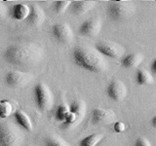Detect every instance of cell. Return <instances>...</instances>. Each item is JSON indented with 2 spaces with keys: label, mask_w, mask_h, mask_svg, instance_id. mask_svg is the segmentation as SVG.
I'll return each instance as SVG.
<instances>
[{
  "label": "cell",
  "mask_w": 156,
  "mask_h": 146,
  "mask_svg": "<svg viewBox=\"0 0 156 146\" xmlns=\"http://www.w3.org/2000/svg\"><path fill=\"white\" fill-rule=\"evenodd\" d=\"M43 49L35 42H19L10 45L3 54L4 60L16 66L34 65L42 60Z\"/></svg>",
  "instance_id": "6da1fadb"
},
{
  "label": "cell",
  "mask_w": 156,
  "mask_h": 146,
  "mask_svg": "<svg viewBox=\"0 0 156 146\" xmlns=\"http://www.w3.org/2000/svg\"><path fill=\"white\" fill-rule=\"evenodd\" d=\"M72 60L77 66L93 73H101L105 71L107 67L105 57L91 47L80 46L74 48L72 51Z\"/></svg>",
  "instance_id": "7a4b0ae2"
},
{
  "label": "cell",
  "mask_w": 156,
  "mask_h": 146,
  "mask_svg": "<svg viewBox=\"0 0 156 146\" xmlns=\"http://www.w3.org/2000/svg\"><path fill=\"white\" fill-rule=\"evenodd\" d=\"M23 134L16 126L10 122L0 124V146H20Z\"/></svg>",
  "instance_id": "3957f363"
},
{
  "label": "cell",
  "mask_w": 156,
  "mask_h": 146,
  "mask_svg": "<svg viewBox=\"0 0 156 146\" xmlns=\"http://www.w3.org/2000/svg\"><path fill=\"white\" fill-rule=\"evenodd\" d=\"M136 11L135 5L129 1H110L107 5V15L113 21H123Z\"/></svg>",
  "instance_id": "277c9868"
},
{
  "label": "cell",
  "mask_w": 156,
  "mask_h": 146,
  "mask_svg": "<svg viewBox=\"0 0 156 146\" xmlns=\"http://www.w3.org/2000/svg\"><path fill=\"white\" fill-rule=\"evenodd\" d=\"M34 100L41 111H49L53 107L54 96L50 88L45 83L40 82L34 87Z\"/></svg>",
  "instance_id": "5b68a950"
},
{
  "label": "cell",
  "mask_w": 156,
  "mask_h": 146,
  "mask_svg": "<svg viewBox=\"0 0 156 146\" xmlns=\"http://www.w3.org/2000/svg\"><path fill=\"white\" fill-rule=\"evenodd\" d=\"M96 50L100 52L104 57L113 58H122L124 55V48L119 44L112 41H99L96 43Z\"/></svg>",
  "instance_id": "8992f818"
},
{
  "label": "cell",
  "mask_w": 156,
  "mask_h": 146,
  "mask_svg": "<svg viewBox=\"0 0 156 146\" xmlns=\"http://www.w3.org/2000/svg\"><path fill=\"white\" fill-rule=\"evenodd\" d=\"M33 76L31 73L12 70L9 71L5 76V83L10 88L14 89H22L26 87L29 82H31Z\"/></svg>",
  "instance_id": "52a82bcc"
},
{
  "label": "cell",
  "mask_w": 156,
  "mask_h": 146,
  "mask_svg": "<svg viewBox=\"0 0 156 146\" xmlns=\"http://www.w3.org/2000/svg\"><path fill=\"white\" fill-rule=\"evenodd\" d=\"M52 35L58 42L68 44L73 40V31L66 23H56L52 26Z\"/></svg>",
  "instance_id": "ba28073f"
},
{
  "label": "cell",
  "mask_w": 156,
  "mask_h": 146,
  "mask_svg": "<svg viewBox=\"0 0 156 146\" xmlns=\"http://www.w3.org/2000/svg\"><path fill=\"white\" fill-rule=\"evenodd\" d=\"M107 96L109 99L114 101H121L123 100L127 94H128V89L127 86L121 80H112L106 89Z\"/></svg>",
  "instance_id": "9c48e42d"
},
{
  "label": "cell",
  "mask_w": 156,
  "mask_h": 146,
  "mask_svg": "<svg viewBox=\"0 0 156 146\" xmlns=\"http://www.w3.org/2000/svg\"><path fill=\"white\" fill-rule=\"evenodd\" d=\"M101 28V21L100 18H90L83 23L78 28V32L84 37H93L100 33Z\"/></svg>",
  "instance_id": "30bf717a"
},
{
  "label": "cell",
  "mask_w": 156,
  "mask_h": 146,
  "mask_svg": "<svg viewBox=\"0 0 156 146\" xmlns=\"http://www.w3.org/2000/svg\"><path fill=\"white\" fill-rule=\"evenodd\" d=\"M116 119V116L113 111L102 109V108H94L91 112V121L94 125H105L113 123Z\"/></svg>",
  "instance_id": "8fae6325"
},
{
  "label": "cell",
  "mask_w": 156,
  "mask_h": 146,
  "mask_svg": "<svg viewBox=\"0 0 156 146\" xmlns=\"http://www.w3.org/2000/svg\"><path fill=\"white\" fill-rule=\"evenodd\" d=\"M29 9H30V12L27 19V23L34 27L41 26L45 19V13L43 9L36 4H32L31 6H29Z\"/></svg>",
  "instance_id": "7c38bea8"
},
{
  "label": "cell",
  "mask_w": 156,
  "mask_h": 146,
  "mask_svg": "<svg viewBox=\"0 0 156 146\" xmlns=\"http://www.w3.org/2000/svg\"><path fill=\"white\" fill-rule=\"evenodd\" d=\"M96 2L91 1V0H76V1H72L70 4V12L73 15L76 16H81L84 15L87 12L91 11V10L95 7Z\"/></svg>",
  "instance_id": "4fadbf2b"
},
{
  "label": "cell",
  "mask_w": 156,
  "mask_h": 146,
  "mask_svg": "<svg viewBox=\"0 0 156 146\" xmlns=\"http://www.w3.org/2000/svg\"><path fill=\"white\" fill-rule=\"evenodd\" d=\"M144 55L140 53H132L121 58V65L125 68H136L144 61Z\"/></svg>",
  "instance_id": "5bb4252c"
},
{
  "label": "cell",
  "mask_w": 156,
  "mask_h": 146,
  "mask_svg": "<svg viewBox=\"0 0 156 146\" xmlns=\"http://www.w3.org/2000/svg\"><path fill=\"white\" fill-rule=\"evenodd\" d=\"M29 12H30L29 6H27L26 4H15L12 6L11 10H10L11 17L14 19H17V21L27 19L29 15Z\"/></svg>",
  "instance_id": "9a60e30c"
},
{
  "label": "cell",
  "mask_w": 156,
  "mask_h": 146,
  "mask_svg": "<svg viewBox=\"0 0 156 146\" xmlns=\"http://www.w3.org/2000/svg\"><path fill=\"white\" fill-rule=\"evenodd\" d=\"M15 119H16L17 123L22 127L23 130L27 131H32L33 130V125L30 118L28 115L23 110H16L14 113Z\"/></svg>",
  "instance_id": "2e32d148"
},
{
  "label": "cell",
  "mask_w": 156,
  "mask_h": 146,
  "mask_svg": "<svg viewBox=\"0 0 156 146\" xmlns=\"http://www.w3.org/2000/svg\"><path fill=\"white\" fill-rule=\"evenodd\" d=\"M69 111L71 113L74 114L78 121H81L85 116V112H86V105H85V102L83 100H74L72 101L70 105H69Z\"/></svg>",
  "instance_id": "e0dca14e"
},
{
  "label": "cell",
  "mask_w": 156,
  "mask_h": 146,
  "mask_svg": "<svg viewBox=\"0 0 156 146\" xmlns=\"http://www.w3.org/2000/svg\"><path fill=\"white\" fill-rule=\"evenodd\" d=\"M136 80V83L140 86H148V85H152L154 83V78L152 74L145 69L138 70Z\"/></svg>",
  "instance_id": "ac0fdd59"
},
{
  "label": "cell",
  "mask_w": 156,
  "mask_h": 146,
  "mask_svg": "<svg viewBox=\"0 0 156 146\" xmlns=\"http://www.w3.org/2000/svg\"><path fill=\"white\" fill-rule=\"evenodd\" d=\"M104 134L100 133L89 134L82 140H80L79 146H96L101 142V140L104 138Z\"/></svg>",
  "instance_id": "d6986e66"
},
{
  "label": "cell",
  "mask_w": 156,
  "mask_h": 146,
  "mask_svg": "<svg viewBox=\"0 0 156 146\" xmlns=\"http://www.w3.org/2000/svg\"><path fill=\"white\" fill-rule=\"evenodd\" d=\"M68 113H69V105H67L66 103H62L58 106V108L56 110L55 118L57 121L63 123L66 121Z\"/></svg>",
  "instance_id": "ffe728a7"
},
{
  "label": "cell",
  "mask_w": 156,
  "mask_h": 146,
  "mask_svg": "<svg viewBox=\"0 0 156 146\" xmlns=\"http://www.w3.org/2000/svg\"><path fill=\"white\" fill-rule=\"evenodd\" d=\"M13 105L9 100H0V118H7L13 113Z\"/></svg>",
  "instance_id": "44dd1931"
},
{
  "label": "cell",
  "mask_w": 156,
  "mask_h": 146,
  "mask_svg": "<svg viewBox=\"0 0 156 146\" xmlns=\"http://www.w3.org/2000/svg\"><path fill=\"white\" fill-rule=\"evenodd\" d=\"M45 146H70L58 135H48L45 138Z\"/></svg>",
  "instance_id": "7402d4cb"
},
{
  "label": "cell",
  "mask_w": 156,
  "mask_h": 146,
  "mask_svg": "<svg viewBox=\"0 0 156 146\" xmlns=\"http://www.w3.org/2000/svg\"><path fill=\"white\" fill-rule=\"evenodd\" d=\"M71 1L68 0H60L54 3V10L57 14H62L66 11V9L70 6Z\"/></svg>",
  "instance_id": "603a6c76"
},
{
  "label": "cell",
  "mask_w": 156,
  "mask_h": 146,
  "mask_svg": "<svg viewBox=\"0 0 156 146\" xmlns=\"http://www.w3.org/2000/svg\"><path fill=\"white\" fill-rule=\"evenodd\" d=\"M78 122H79V121H78L77 117L69 111V113H68L66 119L62 123V125H63V127H72V126H74L75 124H77Z\"/></svg>",
  "instance_id": "cb8c5ba5"
},
{
  "label": "cell",
  "mask_w": 156,
  "mask_h": 146,
  "mask_svg": "<svg viewBox=\"0 0 156 146\" xmlns=\"http://www.w3.org/2000/svg\"><path fill=\"white\" fill-rule=\"evenodd\" d=\"M113 129H114V131L117 134H120V133H123V131L126 130V126L123 122L121 121H116L114 125H113Z\"/></svg>",
  "instance_id": "d4e9b609"
},
{
  "label": "cell",
  "mask_w": 156,
  "mask_h": 146,
  "mask_svg": "<svg viewBox=\"0 0 156 146\" xmlns=\"http://www.w3.org/2000/svg\"><path fill=\"white\" fill-rule=\"evenodd\" d=\"M135 146H151V143L149 142V140L147 138L140 136L138 137L135 141Z\"/></svg>",
  "instance_id": "484cf974"
},
{
  "label": "cell",
  "mask_w": 156,
  "mask_h": 146,
  "mask_svg": "<svg viewBox=\"0 0 156 146\" xmlns=\"http://www.w3.org/2000/svg\"><path fill=\"white\" fill-rule=\"evenodd\" d=\"M5 14H6V8L2 4V2H0V19L3 18L5 16Z\"/></svg>",
  "instance_id": "4316f807"
},
{
  "label": "cell",
  "mask_w": 156,
  "mask_h": 146,
  "mask_svg": "<svg viewBox=\"0 0 156 146\" xmlns=\"http://www.w3.org/2000/svg\"><path fill=\"white\" fill-rule=\"evenodd\" d=\"M150 71L152 74H156V57L154 58V61L150 64Z\"/></svg>",
  "instance_id": "83f0119b"
},
{
  "label": "cell",
  "mask_w": 156,
  "mask_h": 146,
  "mask_svg": "<svg viewBox=\"0 0 156 146\" xmlns=\"http://www.w3.org/2000/svg\"><path fill=\"white\" fill-rule=\"evenodd\" d=\"M150 122H151V126H152L154 129H156V115L153 117L152 119H151V121H150Z\"/></svg>",
  "instance_id": "f1b7e54d"
},
{
  "label": "cell",
  "mask_w": 156,
  "mask_h": 146,
  "mask_svg": "<svg viewBox=\"0 0 156 146\" xmlns=\"http://www.w3.org/2000/svg\"><path fill=\"white\" fill-rule=\"evenodd\" d=\"M27 146H30V145H27Z\"/></svg>",
  "instance_id": "f546056e"
}]
</instances>
